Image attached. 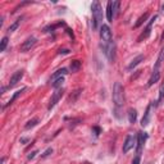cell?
<instances>
[{"label": "cell", "instance_id": "1", "mask_svg": "<svg viewBox=\"0 0 164 164\" xmlns=\"http://www.w3.org/2000/svg\"><path fill=\"white\" fill-rule=\"evenodd\" d=\"M91 12H92V27L94 30H97L101 21H103V9H101V5L97 0L92 3Z\"/></svg>", "mask_w": 164, "mask_h": 164}, {"label": "cell", "instance_id": "2", "mask_svg": "<svg viewBox=\"0 0 164 164\" xmlns=\"http://www.w3.org/2000/svg\"><path fill=\"white\" fill-rule=\"evenodd\" d=\"M100 40H101V49L103 52L108 49V46L112 44V31L108 25H101L100 27Z\"/></svg>", "mask_w": 164, "mask_h": 164}, {"label": "cell", "instance_id": "3", "mask_svg": "<svg viewBox=\"0 0 164 164\" xmlns=\"http://www.w3.org/2000/svg\"><path fill=\"white\" fill-rule=\"evenodd\" d=\"M113 101L117 108L122 107L124 103V89L119 82H115L113 86Z\"/></svg>", "mask_w": 164, "mask_h": 164}, {"label": "cell", "instance_id": "4", "mask_svg": "<svg viewBox=\"0 0 164 164\" xmlns=\"http://www.w3.org/2000/svg\"><path fill=\"white\" fill-rule=\"evenodd\" d=\"M136 142H137V140H136V136H134V135H128L127 137H126V141H124V144H123V147H122L123 153L127 154L128 151H130L132 147L135 146Z\"/></svg>", "mask_w": 164, "mask_h": 164}, {"label": "cell", "instance_id": "5", "mask_svg": "<svg viewBox=\"0 0 164 164\" xmlns=\"http://www.w3.org/2000/svg\"><path fill=\"white\" fill-rule=\"evenodd\" d=\"M63 92H64V90H63V89H59V90H57V91L53 94L52 99H50V103H49V105H48V109H49V110H52V109L57 105L58 101L62 99V96H63Z\"/></svg>", "mask_w": 164, "mask_h": 164}, {"label": "cell", "instance_id": "6", "mask_svg": "<svg viewBox=\"0 0 164 164\" xmlns=\"http://www.w3.org/2000/svg\"><path fill=\"white\" fill-rule=\"evenodd\" d=\"M155 19H157V15H154V17H151V19L149 21V23H147V27L145 28V31L140 35L139 38H137V41H142V40H145V38H147L150 36V33H151V26H153V23L155 22Z\"/></svg>", "mask_w": 164, "mask_h": 164}, {"label": "cell", "instance_id": "7", "mask_svg": "<svg viewBox=\"0 0 164 164\" xmlns=\"http://www.w3.org/2000/svg\"><path fill=\"white\" fill-rule=\"evenodd\" d=\"M153 105H154L153 103H150L149 105H147L145 113H144V117L141 119V126L142 127H146L147 124L150 123V117H151V109H153Z\"/></svg>", "mask_w": 164, "mask_h": 164}, {"label": "cell", "instance_id": "8", "mask_svg": "<svg viewBox=\"0 0 164 164\" xmlns=\"http://www.w3.org/2000/svg\"><path fill=\"white\" fill-rule=\"evenodd\" d=\"M22 77H23V71H22V69H21V71H17V72H14L13 75H12V77H10L9 86H8V87H14V86L17 85L18 82L22 80Z\"/></svg>", "mask_w": 164, "mask_h": 164}, {"label": "cell", "instance_id": "9", "mask_svg": "<svg viewBox=\"0 0 164 164\" xmlns=\"http://www.w3.org/2000/svg\"><path fill=\"white\" fill-rule=\"evenodd\" d=\"M145 140H146V135L144 132H139L137 135V149H136V155H140L141 154V150H142V146L145 144Z\"/></svg>", "mask_w": 164, "mask_h": 164}, {"label": "cell", "instance_id": "10", "mask_svg": "<svg viewBox=\"0 0 164 164\" xmlns=\"http://www.w3.org/2000/svg\"><path fill=\"white\" fill-rule=\"evenodd\" d=\"M36 37H28L27 40L23 42L22 46H21V50L22 52H28V50H31V48H33L35 44H36Z\"/></svg>", "mask_w": 164, "mask_h": 164}, {"label": "cell", "instance_id": "11", "mask_svg": "<svg viewBox=\"0 0 164 164\" xmlns=\"http://www.w3.org/2000/svg\"><path fill=\"white\" fill-rule=\"evenodd\" d=\"M144 59H145V57H144L142 54H140V55H137L134 60L131 62L130 64H128V67H127V68L130 69V71H132V69H134L135 67H137V65H139L140 63H141V62H144Z\"/></svg>", "mask_w": 164, "mask_h": 164}, {"label": "cell", "instance_id": "12", "mask_svg": "<svg viewBox=\"0 0 164 164\" xmlns=\"http://www.w3.org/2000/svg\"><path fill=\"white\" fill-rule=\"evenodd\" d=\"M159 78H160V69H159V71H153V75H151L149 82H147V86L150 87V86H153L154 83H157Z\"/></svg>", "mask_w": 164, "mask_h": 164}, {"label": "cell", "instance_id": "13", "mask_svg": "<svg viewBox=\"0 0 164 164\" xmlns=\"http://www.w3.org/2000/svg\"><path fill=\"white\" fill-rule=\"evenodd\" d=\"M67 73H68V72H67V69H65V68L58 69V71H57L55 73H54V75H53L52 77H50V81H55V80H58V78H62V77L65 76Z\"/></svg>", "mask_w": 164, "mask_h": 164}, {"label": "cell", "instance_id": "14", "mask_svg": "<svg viewBox=\"0 0 164 164\" xmlns=\"http://www.w3.org/2000/svg\"><path fill=\"white\" fill-rule=\"evenodd\" d=\"M107 19L109 22H113L114 15H113V1H108L107 4Z\"/></svg>", "mask_w": 164, "mask_h": 164}, {"label": "cell", "instance_id": "15", "mask_svg": "<svg viewBox=\"0 0 164 164\" xmlns=\"http://www.w3.org/2000/svg\"><path fill=\"white\" fill-rule=\"evenodd\" d=\"M136 119H137V112H136V109H130L128 110V122L134 124L136 122Z\"/></svg>", "mask_w": 164, "mask_h": 164}, {"label": "cell", "instance_id": "16", "mask_svg": "<svg viewBox=\"0 0 164 164\" xmlns=\"http://www.w3.org/2000/svg\"><path fill=\"white\" fill-rule=\"evenodd\" d=\"M38 122H40V119H38V118H32V119L28 120V122L25 124V130H31V128H33L35 126H37Z\"/></svg>", "mask_w": 164, "mask_h": 164}, {"label": "cell", "instance_id": "17", "mask_svg": "<svg viewBox=\"0 0 164 164\" xmlns=\"http://www.w3.org/2000/svg\"><path fill=\"white\" fill-rule=\"evenodd\" d=\"M80 68H81V62H80V60H72V62H71L69 69H71L72 72H77Z\"/></svg>", "mask_w": 164, "mask_h": 164}, {"label": "cell", "instance_id": "18", "mask_svg": "<svg viewBox=\"0 0 164 164\" xmlns=\"http://www.w3.org/2000/svg\"><path fill=\"white\" fill-rule=\"evenodd\" d=\"M21 22H22V18H18L14 23H12V25L9 26V28H8V32H14V31L19 27V25H21Z\"/></svg>", "mask_w": 164, "mask_h": 164}, {"label": "cell", "instance_id": "19", "mask_svg": "<svg viewBox=\"0 0 164 164\" xmlns=\"http://www.w3.org/2000/svg\"><path fill=\"white\" fill-rule=\"evenodd\" d=\"M81 91H82V90L78 89V90H76V91L73 92V94H71V96L68 97V101H69V103H75V101H76L77 99H78V96H80Z\"/></svg>", "mask_w": 164, "mask_h": 164}, {"label": "cell", "instance_id": "20", "mask_svg": "<svg viewBox=\"0 0 164 164\" xmlns=\"http://www.w3.org/2000/svg\"><path fill=\"white\" fill-rule=\"evenodd\" d=\"M25 90H26V89H21V90H18V91H15V92H14V95L12 96V99H10L9 101H8V104H7V105H10V104H13V103H14V100L17 99V97H18L19 95H21V94H22L23 91H25ZM7 105H5V107H7ZM5 107H4V108H5Z\"/></svg>", "mask_w": 164, "mask_h": 164}, {"label": "cell", "instance_id": "21", "mask_svg": "<svg viewBox=\"0 0 164 164\" xmlns=\"http://www.w3.org/2000/svg\"><path fill=\"white\" fill-rule=\"evenodd\" d=\"M147 17H149V13H145L144 15H141V17L139 18V21L136 22V25H135V27H136V28H137V27H140V26H141L142 23H144V22H145L146 19H147Z\"/></svg>", "mask_w": 164, "mask_h": 164}, {"label": "cell", "instance_id": "22", "mask_svg": "<svg viewBox=\"0 0 164 164\" xmlns=\"http://www.w3.org/2000/svg\"><path fill=\"white\" fill-rule=\"evenodd\" d=\"M63 82H64V78H63V77H62V78L55 80V81L53 82V87H54V89H57V90L62 89V85H63Z\"/></svg>", "mask_w": 164, "mask_h": 164}, {"label": "cell", "instance_id": "23", "mask_svg": "<svg viewBox=\"0 0 164 164\" xmlns=\"http://www.w3.org/2000/svg\"><path fill=\"white\" fill-rule=\"evenodd\" d=\"M164 99V82L160 85V89H159V97H158V104H162V101Z\"/></svg>", "mask_w": 164, "mask_h": 164}, {"label": "cell", "instance_id": "24", "mask_svg": "<svg viewBox=\"0 0 164 164\" xmlns=\"http://www.w3.org/2000/svg\"><path fill=\"white\" fill-rule=\"evenodd\" d=\"M8 37H3L1 38V42H0V52H5V49H7V46H8Z\"/></svg>", "mask_w": 164, "mask_h": 164}, {"label": "cell", "instance_id": "25", "mask_svg": "<svg viewBox=\"0 0 164 164\" xmlns=\"http://www.w3.org/2000/svg\"><path fill=\"white\" fill-rule=\"evenodd\" d=\"M119 7H120V1H113V15H114V17L118 14Z\"/></svg>", "mask_w": 164, "mask_h": 164}, {"label": "cell", "instance_id": "26", "mask_svg": "<svg viewBox=\"0 0 164 164\" xmlns=\"http://www.w3.org/2000/svg\"><path fill=\"white\" fill-rule=\"evenodd\" d=\"M53 154V149L52 147H48V149H46L44 153L41 154V159H45V158H48V157H50V155Z\"/></svg>", "mask_w": 164, "mask_h": 164}, {"label": "cell", "instance_id": "27", "mask_svg": "<svg viewBox=\"0 0 164 164\" xmlns=\"http://www.w3.org/2000/svg\"><path fill=\"white\" fill-rule=\"evenodd\" d=\"M36 154H37V151H36V150L32 151V153H30L28 155H27V159H28V160H31V159H33L35 157H36Z\"/></svg>", "mask_w": 164, "mask_h": 164}, {"label": "cell", "instance_id": "28", "mask_svg": "<svg viewBox=\"0 0 164 164\" xmlns=\"http://www.w3.org/2000/svg\"><path fill=\"white\" fill-rule=\"evenodd\" d=\"M132 164H140V155H136L132 160Z\"/></svg>", "mask_w": 164, "mask_h": 164}, {"label": "cell", "instance_id": "29", "mask_svg": "<svg viewBox=\"0 0 164 164\" xmlns=\"http://www.w3.org/2000/svg\"><path fill=\"white\" fill-rule=\"evenodd\" d=\"M59 54H69V50L68 49H60L59 50Z\"/></svg>", "mask_w": 164, "mask_h": 164}, {"label": "cell", "instance_id": "30", "mask_svg": "<svg viewBox=\"0 0 164 164\" xmlns=\"http://www.w3.org/2000/svg\"><path fill=\"white\" fill-rule=\"evenodd\" d=\"M27 141H30V139H26V137H22L21 139V144H26Z\"/></svg>", "mask_w": 164, "mask_h": 164}, {"label": "cell", "instance_id": "31", "mask_svg": "<svg viewBox=\"0 0 164 164\" xmlns=\"http://www.w3.org/2000/svg\"><path fill=\"white\" fill-rule=\"evenodd\" d=\"M94 131H95V132H96V134H95L96 136H97V135H99V134H100V128H99V127H95V128H94Z\"/></svg>", "mask_w": 164, "mask_h": 164}, {"label": "cell", "instance_id": "32", "mask_svg": "<svg viewBox=\"0 0 164 164\" xmlns=\"http://www.w3.org/2000/svg\"><path fill=\"white\" fill-rule=\"evenodd\" d=\"M163 10H164V5H163Z\"/></svg>", "mask_w": 164, "mask_h": 164}]
</instances>
